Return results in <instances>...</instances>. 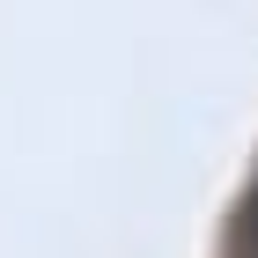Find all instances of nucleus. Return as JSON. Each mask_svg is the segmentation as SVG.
Returning <instances> with one entry per match:
<instances>
[{
    "label": "nucleus",
    "mask_w": 258,
    "mask_h": 258,
    "mask_svg": "<svg viewBox=\"0 0 258 258\" xmlns=\"http://www.w3.org/2000/svg\"><path fill=\"white\" fill-rule=\"evenodd\" d=\"M251 229H258V199H251Z\"/></svg>",
    "instance_id": "nucleus-1"
}]
</instances>
